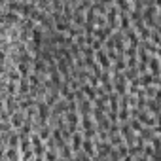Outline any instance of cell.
<instances>
[{
  "mask_svg": "<svg viewBox=\"0 0 161 161\" xmlns=\"http://www.w3.org/2000/svg\"><path fill=\"white\" fill-rule=\"evenodd\" d=\"M97 59H99V64H101V66H103L104 70H106V68L110 66V61H108V55H106V53H104L103 49H101V51H97Z\"/></svg>",
  "mask_w": 161,
  "mask_h": 161,
  "instance_id": "1",
  "label": "cell"
},
{
  "mask_svg": "<svg viewBox=\"0 0 161 161\" xmlns=\"http://www.w3.org/2000/svg\"><path fill=\"white\" fill-rule=\"evenodd\" d=\"M150 68H152V72L153 74H159V70H161V66H159V57L157 55H153V57H150Z\"/></svg>",
  "mask_w": 161,
  "mask_h": 161,
  "instance_id": "2",
  "label": "cell"
},
{
  "mask_svg": "<svg viewBox=\"0 0 161 161\" xmlns=\"http://www.w3.org/2000/svg\"><path fill=\"white\" fill-rule=\"evenodd\" d=\"M82 91H84V95H86V97H87L89 101H93V99H95V95H97V93H95V89H93V87H91L89 84H84Z\"/></svg>",
  "mask_w": 161,
  "mask_h": 161,
  "instance_id": "3",
  "label": "cell"
},
{
  "mask_svg": "<svg viewBox=\"0 0 161 161\" xmlns=\"http://www.w3.org/2000/svg\"><path fill=\"white\" fill-rule=\"evenodd\" d=\"M80 146H82V136H80L78 133H74V135H72V150L78 153V152H80Z\"/></svg>",
  "mask_w": 161,
  "mask_h": 161,
  "instance_id": "4",
  "label": "cell"
},
{
  "mask_svg": "<svg viewBox=\"0 0 161 161\" xmlns=\"http://www.w3.org/2000/svg\"><path fill=\"white\" fill-rule=\"evenodd\" d=\"M148 110L150 112H153V114H161V108H159V103H155V101H148Z\"/></svg>",
  "mask_w": 161,
  "mask_h": 161,
  "instance_id": "5",
  "label": "cell"
},
{
  "mask_svg": "<svg viewBox=\"0 0 161 161\" xmlns=\"http://www.w3.org/2000/svg\"><path fill=\"white\" fill-rule=\"evenodd\" d=\"M84 152H86V153H87L89 157H91V155L95 153V152H93V142H91L89 138H86V140H84Z\"/></svg>",
  "mask_w": 161,
  "mask_h": 161,
  "instance_id": "6",
  "label": "cell"
},
{
  "mask_svg": "<svg viewBox=\"0 0 161 161\" xmlns=\"http://www.w3.org/2000/svg\"><path fill=\"white\" fill-rule=\"evenodd\" d=\"M153 153H155L153 146H152V144H146V148H144V157H152Z\"/></svg>",
  "mask_w": 161,
  "mask_h": 161,
  "instance_id": "7",
  "label": "cell"
},
{
  "mask_svg": "<svg viewBox=\"0 0 161 161\" xmlns=\"http://www.w3.org/2000/svg\"><path fill=\"white\" fill-rule=\"evenodd\" d=\"M119 119L121 121H127L129 119V108H121L119 110Z\"/></svg>",
  "mask_w": 161,
  "mask_h": 161,
  "instance_id": "8",
  "label": "cell"
},
{
  "mask_svg": "<svg viewBox=\"0 0 161 161\" xmlns=\"http://www.w3.org/2000/svg\"><path fill=\"white\" fill-rule=\"evenodd\" d=\"M129 121H131L129 125H131V127H133L135 131H138V133H142V129H144V127H142V125H140V123H138L136 119H129Z\"/></svg>",
  "mask_w": 161,
  "mask_h": 161,
  "instance_id": "9",
  "label": "cell"
},
{
  "mask_svg": "<svg viewBox=\"0 0 161 161\" xmlns=\"http://www.w3.org/2000/svg\"><path fill=\"white\" fill-rule=\"evenodd\" d=\"M47 161H57V155H55V150L53 148L47 152Z\"/></svg>",
  "mask_w": 161,
  "mask_h": 161,
  "instance_id": "10",
  "label": "cell"
},
{
  "mask_svg": "<svg viewBox=\"0 0 161 161\" xmlns=\"http://www.w3.org/2000/svg\"><path fill=\"white\" fill-rule=\"evenodd\" d=\"M152 159H153V161H161V152H155V153L152 155Z\"/></svg>",
  "mask_w": 161,
  "mask_h": 161,
  "instance_id": "11",
  "label": "cell"
},
{
  "mask_svg": "<svg viewBox=\"0 0 161 161\" xmlns=\"http://www.w3.org/2000/svg\"><path fill=\"white\" fill-rule=\"evenodd\" d=\"M138 161H150V157H144V155H140V157H138Z\"/></svg>",
  "mask_w": 161,
  "mask_h": 161,
  "instance_id": "12",
  "label": "cell"
}]
</instances>
